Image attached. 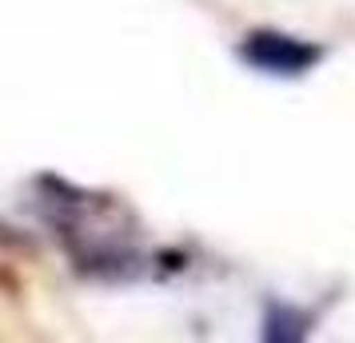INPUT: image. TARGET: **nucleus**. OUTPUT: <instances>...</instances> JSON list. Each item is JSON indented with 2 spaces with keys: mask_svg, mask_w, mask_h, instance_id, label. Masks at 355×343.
<instances>
[{
  "mask_svg": "<svg viewBox=\"0 0 355 343\" xmlns=\"http://www.w3.org/2000/svg\"><path fill=\"white\" fill-rule=\"evenodd\" d=\"M307 327H311V315L291 308V304H268V311H263V340H272V343L304 340Z\"/></svg>",
  "mask_w": 355,
  "mask_h": 343,
  "instance_id": "f03ea898",
  "label": "nucleus"
},
{
  "mask_svg": "<svg viewBox=\"0 0 355 343\" xmlns=\"http://www.w3.org/2000/svg\"><path fill=\"white\" fill-rule=\"evenodd\" d=\"M248 68H259V72H272V76H304L323 60V49L311 44V40H300V36L288 33H248L236 49Z\"/></svg>",
  "mask_w": 355,
  "mask_h": 343,
  "instance_id": "f257e3e1",
  "label": "nucleus"
}]
</instances>
